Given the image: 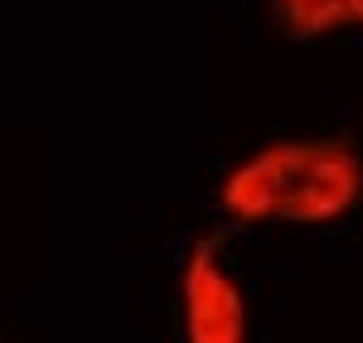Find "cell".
<instances>
[{
	"label": "cell",
	"mask_w": 363,
	"mask_h": 343,
	"mask_svg": "<svg viewBox=\"0 0 363 343\" xmlns=\"http://www.w3.org/2000/svg\"><path fill=\"white\" fill-rule=\"evenodd\" d=\"M213 208L238 228H339L363 208V150L354 136L262 141L218 174Z\"/></svg>",
	"instance_id": "6da1fadb"
},
{
	"label": "cell",
	"mask_w": 363,
	"mask_h": 343,
	"mask_svg": "<svg viewBox=\"0 0 363 343\" xmlns=\"http://www.w3.org/2000/svg\"><path fill=\"white\" fill-rule=\"evenodd\" d=\"M179 343H257L252 300L218 237H194L174 276Z\"/></svg>",
	"instance_id": "7a4b0ae2"
},
{
	"label": "cell",
	"mask_w": 363,
	"mask_h": 343,
	"mask_svg": "<svg viewBox=\"0 0 363 343\" xmlns=\"http://www.w3.org/2000/svg\"><path fill=\"white\" fill-rule=\"evenodd\" d=\"M272 25L296 44H320L363 29V0H267Z\"/></svg>",
	"instance_id": "3957f363"
}]
</instances>
